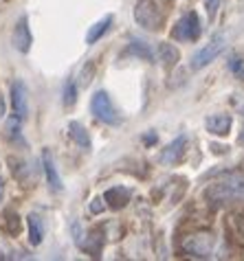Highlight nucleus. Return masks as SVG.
Wrapping results in <instances>:
<instances>
[{
	"instance_id": "1",
	"label": "nucleus",
	"mask_w": 244,
	"mask_h": 261,
	"mask_svg": "<svg viewBox=\"0 0 244 261\" xmlns=\"http://www.w3.org/2000/svg\"><path fill=\"white\" fill-rule=\"evenodd\" d=\"M207 200L213 204H231L244 202V171H227L216 182L207 187Z\"/></svg>"
},
{
	"instance_id": "15",
	"label": "nucleus",
	"mask_w": 244,
	"mask_h": 261,
	"mask_svg": "<svg viewBox=\"0 0 244 261\" xmlns=\"http://www.w3.org/2000/svg\"><path fill=\"white\" fill-rule=\"evenodd\" d=\"M27 226H29V242H31V246H40L42 239H44V226H42V220L35 213H31L27 217Z\"/></svg>"
},
{
	"instance_id": "23",
	"label": "nucleus",
	"mask_w": 244,
	"mask_h": 261,
	"mask_svg": "<svg viewBox=\"0 0 244 261\" xmlns=\"http://www.w3.org/2000/svg\"><path fill=\"white\" fill-rule=\"evenodd\" d=\"M143 141H145L148 145H152V143H156V134H154V132H152V134H148V136H145V139H143Z\"/></svg>"
},
{
	"instance_id": "9",
	"label": "nucleus",
	"mask_w": 244,
	"mask_h": 261,
	"mask_svg": "<svg viewBox=\"0 0 244 261\" xmlns=\"http://www.w3.org/2000/svg\"><path fill=\"white\" fill-rule=\"evenodd\" d=\"M185 147H187V136H185V134L176 136V139L163 149L161 161H163L165 165H176V163H181V158H183V154H185Z\"/></svg>"
},
{
	"instance_id": "2",
	"label": "nucleus",
	"mask_w": 244,
	"mask_h": 261,
	"mask_svg": "<svg viewBox=\"0 0 244 261\" xmlns=\"http://www.w3.org/2000/svg\"><path fill=\"white\" fill-rule=\"evenodd\" d=\"M134 20H136V24L141 29H145V31H161L163 22H165L159 5H156L154 0H139V3L134 5Z\"/></svg>"
},
{
	"instance_id": "26",
	"label": "nucleus",
	"mask_w": 244,
	"mask_h": 261,
	"mask_svg": "<svg viewBox=\"0 0 244 261\" xmlns=\"http://www.w3.org/2000/svg\"><path fill=\"white\" fill-rule=\"evenodd\" d=\"M0 200H3V180H0Z\"/></svg>"
},
{
	"instance_id": "19",
	"label": "nucleus",
	"mask_w": 244,
	"mask_h": 261,
	"mask_svg": "<svg viewBox=\"0 0 244 261\" xmlns=\"http://www.w3.org/2000/svg\"><path fill=\"white\" fill-rule=\"evenodd\" d=\"M92 75H95V62H88L80 72V86L82 88H86V86L92 82Z\"/></svg>"
},
{
	"instance_id": "21",
	"label": "nucleus",
	"mask_w": 244,
	"mask_h": 261,
	"mask_svg": "<svg viewBox=\"0 0 244 261\" xmlns=\"http://www.w3.org/2000/svg\"><path fill=\"white\" fill-rule=\"evenodd\" d=\"M205 7H207V13H209V20H213L220 7V0H205Z\"/></svg>"
},
{
	"instance_id": "17",
	"label": "nucleus",
	"mask_w": 244,
	"mask_h": 261,
	"mask_svg": "<svg viewBox=\"0 0 244 261\" xmlns=\"http://www.w3.org/2000/svg\"><path fill=\"white\" fill-rule=\"evenodd\" d=\"M128 53L139 57V60H145V62H154V57H156L152 46H150L148 42H143V40H132L130 46H128Z\"/></svg>"
},
{
	"instance_id": "25",
	"label": "nucleus",
	"mask_w": 244,
	"mask_h": 261,
	"mask_svg": "<svg viewBox=\"0 0 244 261\" xmlns=\"http://www.w3.org/2000/svg\"><path fill=\"white\" fill-rule=\"evenodd\" d=\"M5 114V106H3V99H0V117Z\"/></svg>"
},
{
	"instance_id": "13",
	"label": "nucleus",
	"mask_w": 244,
	"mask_h": 261,
	"mask_svg": "<svg viewBox=\"0 0 244 261\" xmlns=\"http://www.w3.org/2000/svg\"><path fill=\"white\" fill-rule=\"evenodd\" d=\"M156 57H159V62L165 68H174L178 64V60H181V50H178L174 44L161 42V44L156 46Z\"/></svg>"
},
{
	"instance_id": "5",
	"label": "nucleus",
	"mask_w": 244,
	"mask_h": 261,
	"mask_svg": "<svg viewBox=\"0 0 244 261\" xmlns=\"http://www.w3.org/2000/svg\"><path fill=\"white\" fill-rule=\"evenodd\" d=\"M225 48H227V40H225V35H222V33H216V35H213V38L209 40V44L203 46L196 55L191 57L189 68H191L193 72L203 70L205 66H209V64H211L213 60H216V57H218Z\"/></svg>"
},
{
	"instance_id": "14",
	"label": "nucleus",
	"mask_w": 244,
	"mask_h": 261,
	"mask_svg": "<svg viewBox=\"0 0 244 261\" xmlns=\"http://www.w3.org/2000/svg\"><path fill=\"white\" fill-rule=\"evenodd\" d=\"M68 136L73 139L77 145H80L82 149H90V134H88V129H86L80 121H70L68 123Z\"/></svg>"
},
{
	"instance_id": "18",
	"label": "nucleus",
	"mask_w": 244,
	"mask_h": 261,
	"mask_svg": "<svg viewBox=\"0 0 244 261\" xmlns=\"http://www.w3.org/2000/svg\"><path fill=\"white\" fill-rule=\"evenodd\" d=\"M75 101H77V84L73 79H68L64 84V106L70 108V106H75Z\"/></svg>"
},
{
	"instance_id": "7",
	"label": "nucleus",
	"mask_w": 244,
	"mask_h": 261,
	"mask_svg": "<svg viewBox=\"0 0 244 261\" xmlns=\"http://www.w3.org/2000/svg\"><path fill=\"white\" fill-rule=\"evenodd\" d=\"M11 110H13V119L18 121H25L29 114V92L22 82L11 84Z\"/></svg>"
},
{
	"instance_id": "22",
	"label": "nucleus",
	"mask_w": 244,
	"mask_h": 261,
	"mask_svg": "<svg viewBox=\"0 0 244 261\" xmlns=\"http://www.w3.org/2000/svg\"><path fill=\"white\" fill-rule=\"evenodd\" d=\"M104 211V202H102V198H95L90 202V213H102Z\"/></svg>"
},
{
	"instance_id": "6",
	"label": "nucleus",
	"mask_w": 244,
	"mask_h": 261,
	"mask_svg": "<svg viewBox=\"0 0 244 261\" xmlns=\"http://www.w3.org/2000/svg\"><path fill=\"white\" fill-rule=\"evenodd\" d=\"M203 33V27H200V18L196 11H189L178 20L176 27L172 29V38L178 42H196Z\"/></svg>"
},
{
	"instance_id": "20",
	"label": "nucleus",
	"mask_w": 244,
	"mask_h": 261,
	"mask_svg": "<svg viewBox=\"0 0 244 261\" xmlns=\"http://www.w3.org/2000/svg\"><path fill=\"white\" fill-rule=\"evenodd\" d=\"M229 70H231L238 79H242V82H244V60H240V57H233V60L229 62Z\"/></svg>"
},
{
	"instance_id": "8",
	"label": "nucleus",
	"mask_w": 244,
	"mask_h": 261,
	"mask_svg": "<svg viewBox=\"0 0 244 261\" xmlns=\"http://www.w3.org/2000/svg\"><path fill=\"white\" fill-rule=\"evenodd\" d=\"M11 44L16 50H20V53H29V50H31L33 38H31V29H29L27 16H22L18 20L16 29H13V35H11Z\"/></svg>"
},
{
	"instance_id": "16",
	"label": "nucleus",
	"mask_w": 244,
	"mask_h": 261,
	"mask_svg": "<svg viewBox=\"0 0 244 261\" xmlns=\"http://www.w3.org/2000/svg\"><path fill=\"white\" fill-rule=\"evenodd\" d=\"M112 16H104L99 22H95L90 29H88V33H86V44H95V42L99 40V38H104V33L108 31V29L112 27Z\"/></svg>"
},
{
	"instance_id": "27",
	"label": "nucleus",
	"mask_w": 244,
	"mask_h": 261,
	"mask_svg": "<svg viewBox=\"0 0 244 261\" xmlns=\"http://www.w3.org/2000/svg\"><path fill=\"white\" fill-rule=\"evenodd\" d=\"M242 167H244V165H242Z\"/></svg>"
},
{
	"instance_id": "12",
	"label": "nucleus",
	"mask_w": 244,
	"mask_h": 261,
	"mask_svg": "<svg viewBox=\"0 0 244 261\" xmlns=\"http://www.w3.org/2000/svg\"><path fill=\"white\" fill-rule=\"evenodd\" d=\"M132 198V191L128 189V187H112V189H108L104 193V200L108 202V206L114 208V211H119V208H124L128 202H130Z\"/></svg>"
},
{
	"instance_id": "11",
	"label": "nucleus",
	"mask_w": 244,
	"mask_h": 261,
	"mask_svg": "<svg viewBox=\"0 0 244 261\" xmlns=\"http://www.w3.org/2000/svg\"><path fill=\"white\" fill-rule=\"evenodd\" d=\"M42 167H44V173H46V180L48 185H51L53 191H62V178L60 173H57V167H55V161H53V154L51 149H44L42 151Z\"/></svg>"
},
{
	"instance_id": "24",
	"label": "nucleus",
	"mask_w": 244,
	"mask_h": 261,
	"mask_svg": "<svg viewBox=\"0 0 244 261\" xmlns=\"http://www.w3.org/2000/svg\"><path fill=\"white\" fill-rule=\"evenodd\" d=\"M242 119H244V108H242ZM240 145H244V127H242V134H240Z\"/></svg>"
},
{
	"instance_id": "10",
	"label": "nucleus",
	"mask_w": 244,
	"mask_h": 261,
	"mask_svg": "<svg viewBox=\"0 0 244 261\" xmlns=\"http://www.w3.org/2000/svg\"><path fill=\"white\" fill-rule=\"evenodd\" d=\"M231 114H211V117L205 119V127L213 136H227L229 129H231Z\"/></svg>"
},
{
	"instance_id": "3",
	"label": "nucleus",
	"mask_w": 244,
	"mask_h": 261,
	"mask_svg": "<svg viewBox=\"0 0 244 261\" xmlns=\"http://www.w3.org/2000/svg\"><path fill=\"white\" fill-rule=\"evenodd\" d=\"M90 110H92V114H95V119L106 123V125H119L121 123L117 108L112 106V99H110V95L106 90H97L95 95H92Z\"/></svg>"
},
{
	"instance_id": "4",
	"label": "nucleus",
	"mask_w": 244,
	"mask_h": 261,
	"mask_svg": "<svg viewBox=\"0 0 244 261\" xmlns=\"http://www.w3.org/2000/svg\"><path fill=\"white\" fill-rule=\"evenodd\" d=\"M183 250L189 257L196 259H209L216 252V237L211 233H193L183 242Z\"/></svg>"
}]
</instances>
